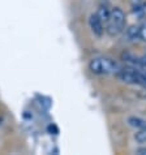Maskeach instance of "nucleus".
<instances>
[{
  "mask_svg": "<svg viewBox=\"0 0 146 155\" xmlns=\"http://www.w3.org/2000/svg\"><path fill=\"white\" fill-rule=\"evenodd\" d=\"M89 69L94 74H116L120 67L118 65L114 60L108 58H95L90 60L89 63Z\"/></svg>",
  "mask_w": 146,
  "mask_h": 155,
  "instance_id": "f257e3e1",
  "label": "nucleus"
},
{
  "mask_svg": "<svg viewBox=\"0 0 146 155\" xmlns=\"http://www.w3.org/2000/svg\"><path fill=\"white\" fill-rule=\"evenodd\" d=\"M137 154H140V155H146V147H141L137 150Z\"/></svg>",
  "mask_w": 146,
  "mask_h": 155,
  "instance_id": "4468645a",
  "label": "nucleus"
},
{
  "mask_svg": "<svg viewBox=\"0 0 146 155\" xmlns=\"http://www.w3.org/2000/svg\"><path fill=\"white\" fill-rule=\"evenodd\" d=\"M138 85L144 86V87L146 89V71L145 72H140V82Z\"/></svg>",
  "mask_w": 146,
  "mask_h": 155,
  "instance_id": "9b49d317",
  "label": "nucleus"
},
{
  "mask_svg": "<svg viewBox=\"0 0 146 155\" xmlns=\"http://www.w3.org/2000/svg\"><path fill=\"white\" fill-rule=\"evenodd\" d=\"M140 39L146 42V22H144L140 26Z\"/></svg>",
  "mask_w": 146,
  "mask_h": 155,
  "instance_id": "9d476101",
  "label": "nucleus"
},
{
  "mask_svg": "<svg viewBox=\"0 0 146 155\" xmlns=\"http://www.w3.org/2000/svg\"><path fill=\"white\" fill-rule=\"evenodd\" d=\"M128 124L137 129V130H142V129H146V120H144L142 117H138V116H131L128 117Z\"/></svg>",
  "mask_w": 146,
  "mask_h": 155,
  "instance_id": "39448f33",
  "label": "nucleus"
},
{
  "mask_svg": "<svg viewBox=\"0 0 146 155\" xmlns=\"http://www.w3.org/2000/svg\"><path fill=\"white\" fill-rule=\"evenodd\" d=\"M140 72L138 69H136L134 67L129 68H120L118 71L116 76L120 81L125 84H132V85H138L140 82Z\"/></svg>",
  "mask_w": 146,
  "mask_h": 155,
  "instance_id": "7ed1b4c3",
  "label": "nucleus"
},
{
  "mask_svg": "<svg viewBox=\"0 0 146 155\" xmlns=\"http://www.w3.org/2000/svg\"><path fill=\"white\" fill-rule=\"evenodd\" d=\"M125 26V13L123 12L121 8L115 7L111 11V16H110V21L107 22V28L106 31L110 34L111 37H116L124 30Z\"/></svg>",
  "mask_w": 146,
  "mask_h": 155,
  "instance_id": "f03ea898",
  "label": "nucleus"
},
{
  "mask_svg": "<svg viewBox=\"0 0 146 155\" xmlns=\"http://www.w3.org/2000/svg\"><path fill=\"white\" fill-rule=\"evenodd\" d=\"M123 60H124V61H125L127 64H129V65L138 68L140 58L134 56V55H132V54H129V52H124V54H123Z\"/></svg>",
  "mask_w": 146,
  "mask_h": 155,
  "instance_id": "0eeeda50",
  "label": "nucleus"
},
{
  "mask_svg": "<svg viewBox=\"0 0 146 155\" xmlns=\"http://www.w3.org/2000/svg\"><path fill=\"white\" fill-rule=\"evenodd\" d=\"M134 140L138 142V143H146V129L137 132L134 134Z\"/></svg>",
  "mask_w": 146,
  "mask_h": 155,
  "instance_id": "1a4fd4ad",
  "label": "nucleus"
},
{
  "mask_svg": "<svg viewBox=\"0 0 146 155\" xmlns=\"http://www.w3.org/2000/svg\"><path fill=\"white\" fill-rule=\"evenodd\" d=\"M0 121H2V119H0Z\"/></svg>",
  "mask_w": 146,
  "mask_h": 155,
  "instance_id": "2eb2a0df",
  "label": "nucleus"
},
{
  "mask_svg": "<svg viewBox=\"0 0 146 155\" xmlns=\"http://www.w3.org/2000/svg\"><path fill=\"white\" fill-rule=\"evenodd\" d=\"M89 25L91 31L95 34L97 37H102L103 33H105V24L102 22V20L99 18V16L97 13H93L89 18Z\"/></svg>",
  "mask_w": 146,
  "mask_h": 155,
  "instance_id": "20e7f679",
  "label": "nucleus"
},
{
  "mask_svg": "<svg viewBox=\"0 0 146 155\" xmlns=\"http://www.w3.org/2000/svg\"><path fill=\"white\" fill-rule=\"evenodd\" d=\"M138 68H141V69L146 71V55H144V56H141V58H140Z\"/></svg>",
  "mask_w": 146,
  "mask_h": 155,
  "instance_id": "f8f14e48",
  "label": "nucleus"
},
{
  "mask_svg": "<svg viewBox=\"0 0 146 155\" xmlns=\"http://www.w3.org/2000/svg\"><path fill=\"white\" fill-rule=\"evenodd\" d=\"M131 4H132L133 8H137V7L142 5V4H144V0H131Z\"/></svg>",
  "mask_w": 146,
  "mask_h": 155,
  "instance_id": "ddd939ff",
  "label": "nucleus"
},
{
  "mask_svg": "<svg viewBox=\"0 0 146 155\" xmlns=\"http://www.w3.org/2000/svg\"><path fill=\"white\" fill-rule=\"evenodd\" d=\"M97 15L99 16V18L102 20L103 24H107L110 21V16H111V11L108 9L107 7H101L99 9H98Z\"/></svg>",
  "mask_w": 146,
  "mask_h": 155,
  "instance_id": "6e6552de",
  "label": "nucleus"
},
{
  "mask_svg": "<svg viewBox=\"0 0 146 155\" xmlns=\"http://www.w3.org/2000/svg\"><path fill=\"white\" fill-rule=\"evenodd\" d=\"M127 38L129 41H137L140 39V26L137 25H132L127 29Z\"/></svg>",
  "mask_w": 146,
  "mask_h": 155,
  "instance_id": "423d86ee",
  "label": "nucleus"
}]
</instances>
